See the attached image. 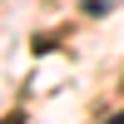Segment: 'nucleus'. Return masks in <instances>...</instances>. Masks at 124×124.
Returning a JSON list of instances; mask_svg holds the SVG:
<instances>
[{"label":"nucleus","mask_w":124,"mask_h":124,"mask_svg":"<svg viewBox=\"0 0 124 124\" xmlns=\"http://www.w3.org/2000/svg\"><path fill=\"white\" fill-rule=\"evenodd\" d=\"M119 0H85V15H104V10H114Z\"/></svg>","instance_id":"f257e3e1"},{"label":"nucleus","mask_w":124,"mask_h":124,"mask_svg":"<svg viewBox=\"0 0 124 124\" xmlns=\"http://www.w3.org/2000/svg\"><path fill=\"white\" fill-rule=\"evenodd\" d=\"M0 124H25V114H10V119H0Z\"/></svg>","instance_id":"f03ea898"},{"label":"nucleus","mask_w":124,"mask_h":124,"mask_svg":"<svg viewBox=\"0 0 124 124\" xmlns=\"http://www.w3.org/2000/svg\"><path fill=\"white\" fill-rule=\"evenodd\" d=\"M109 124H124V114H114V119H109Z\"/></svg>","instance_id":"7ed1b4c3"}]
</instances>
